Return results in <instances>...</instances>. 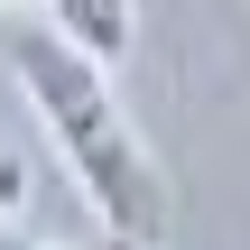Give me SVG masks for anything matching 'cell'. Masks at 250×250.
<instances>
[{
    "mask_svg": "<svg viewBox=\"0 0 250 250\" xmlns=\"http://www.w3.org/2000/svg\"><path fill=\"white\" fill-rule=\"evenodd\" d=\"M0 9H19V0H0Z\"/></svg>",
    "mask_w": 250,
    "mask_h": 250,
    "instance_id": "3957f363",
    "label": "cell"
},
{
    "mask_svg": "<svg viewBox=\"0 0 250 250\" xmlns=\"http://www.w3.org/2000/svg\"><path fill=\"white\" fill-rule=\"evenodd\" d=\"M46 28H65L83 56L121 65V56L139 46V0H46Z\"/></svg>",
    "mask_w": 250,
    "mask_h": 250,
    "instance_id": "7a4b0ae2",
    "label": "cell"
},
{
    "mask_svg": "<svg viewBox=\"0 0 250 250\" xmlns=\"http://www.w3.org/2000/svg\"><path fill=\"white\" fill-rule=\"evenodd\" d=\"M0 65H9V83L28 93V111H37V130H46V148L65 158V176L83 186V204H93V223L111 232V241H167L176 232V176L158 167V148L139 139V121L121 111V93H111V65L102 56H83L65 28H9L0 37Z\"/></svg>",
    "mask_w": 250,
    "mask_h": 250,
    "instance_id": "6da1fadb",
    "label": "cell"
}]
</instances>
